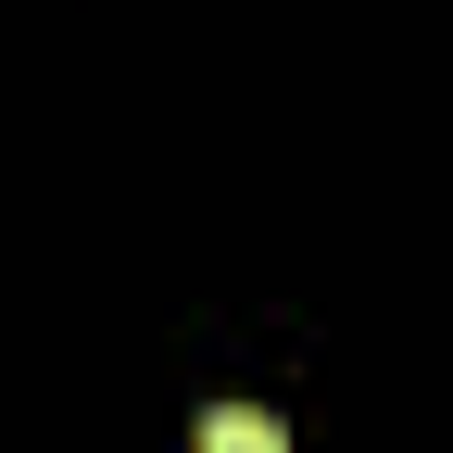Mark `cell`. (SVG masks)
<instances>
[{
	"label": "cell",
	"mask_w": 453,
	"mask_h": 453,
	"mask_svg": "<svg viewBox=\"0 0 453 453\" xmlns=\"http://www.w3.org/2000/svg\"><path fill=\"white\" fill-rule=\"evenodd\" d=\"M189 453H290V428H277V416H265V403H214V416H202V441H189Z\"/></svg>",
	"instance_id": "obj_1"
}]
</instances>
